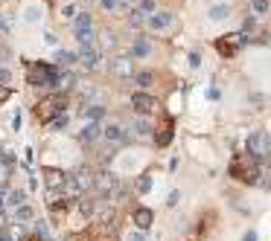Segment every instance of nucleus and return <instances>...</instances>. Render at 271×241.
Segmentation results:
<instances>
[{
	"label": "nucleus",
	"mask_w": 271,
	"mask_h": 241,
	"mask_svg": "<svg viewBox=\"0 0 271 241\" xmlns=\"http://www.w3.org/2000/svg\"><path fill=\"white\" fill-rule=\"evenodd\" d=\"M227 174L239 180V183H257L259 180V169H257V157L254 154H248V151H239L230 166H227Z\"/></svg>",
	"instance_id": "f257e3e1"
},
{
	"label": "nucleus",
	"mask_w": 271,
	"mask_h": 241,
	"mask_svg": "<svg viewBox=\"0 0 271 241\" xmlns=\"http://www.w3.org/2000/svg\"><path fill=\"white\" fill-rule=\"evenodd\" d=\"M56 76H59V70L53 64H44V61H29L26 64V81L32 87H47V84L56 81Z\"/></svg>",
	"instance_id": "f03ea898"
},
{
	"label": "nucleus",
	"mask_w": 271,
	"mask_h": 241,
	"mask_svg": "<svg viewBox=\"0 0 271 241\" xmlns=\"http://www.w3.org/2000/svg\"><path fill=\"white\" fill-rule=\"evenodd\" d=\"M64 108H67V105H64V96L56 93V96H47V99H41V102L35 105V116L47 125L50 119H56L59 114H64Z\"/></svg>",
	"instance_id": "7ed1b4c3"
},
{
	"label": "nucleus",
	"mask_w": 271,
	"mask_h": 241,
	"mask_svg": "<svg viewBox=\"0 0 271 241\" xmlns=\"http://www.w3.org/2000/svg\"><path fill=\"white\" fill-rule=\"evenodd\" d=\"M245 151L248 154H254V157H265V154H271V137L265 134V131L251 134V137L245 139Z\"/></svg>",
	"instance_id": "20e7f679"
},
{
	"label": "nucleus",
	"mask_w": 271,
	"mask_h": 241,
	"mask_svg": "<svg viewBox=\"0 0 271 241\" xmlns=\"http://www.w3.org/2000/svg\"><path fill=\"white\" fill-rule=\"evenodd\" d=\"M108 73H111V76H117V79H131V76H134V58H131V56L111 58Z\"/></svg>",
	"instance_id": "39448f33"
},
{
	"label": "nucleus",
	"mask_w": 271,
	"mask_h": 241,
	"mask_svg": "<svg viewBox=\"0 0 271 241\" xmlns=\"http://www.w3.org/2000/svg\"><path fill=\"white\" fill-rule=\"evenodd\" d=\"M146 23H149V29H154V32H166V29H172L175 26V15L172 12H149L146 15Z\"/></svg>",
	"instance_id": "423d86ee"
},
{
	"label": "nucleus",
	"mask_w": 271,
	"mask_h": 241,
	"mask_svg": "<svg viewBox=\"0 0 271 241\" xmlns=\"http://www.w3.org/2000/svg\"><path fill=\"white\" fill-rule=\"evenodd\" d=\"M94 186H96V192H99V195H108V198H114L120 192L117 177H114V174H108V172L94 174Z\"/></svg>",
	"instance_id": "0eeeda50"
},
{
	"label": "nucleus",
	"mask_w": 271,
	"mask_h": 241,
	"mask_svg": "<svg viewBox=\"0 0 271 241\" xmlns=\"http://www.w3.org/2000/svg\"><path fill=\"white\" fill-rule=\"evenodd\" d=\"M239 46H242V35L239 32L224 35V38L216 41V50H219V56H224V58H234L236 53H239Z\"/></svg>",
	"instance_id": "6e6552de"
},
{
	"label": "nucleus",
	"mask_w": 271,
	"mask_h": 241,
	"mask_svg": "<svg viewBox=\"0 0 271 241\" xmlns=\"http://www.w3.org/2000/svg\"><path fill=\"white\" fill-rule=\"evenodd\" d=\"M154 99L152 96H149V93H134V96H131V108H134V111H137V114H154Z\"/></svg>",
	"instance_id": "1a4fd4ad"
},
{
	"label": "nucleus",
	"mask_w": 271,
	"mask_h": 241,
	"mask_svg": "<svg viewBox=\"0 0 271 241\" xmlns=\"http://www.w3.org/2000/svg\"><path fill=\"white\" fill-rule=\"evenodd\" d=\"M44 183H47V189H64L67 174L61 172V169H44Z\"/></svg>",
	"instance_id": "9d476101"
},
{
	"label": "nucleus",
	"mask_w": 271,
	"mask_h": 241,
	"mask_svg": "<svg viewBox=\"0 0 271 241\" xmlns=\"http://www.w3.org/2000/svg\"><path fill=\"white\" fill-rule=\"evenodd\" d=\"M172 142V119L166 116L164 119V125L158 128V134H154V146H161V149H166Z\"/></svg>",
	"instance_id": "9b49d317"
},
{
	"label": "nucleus",
	"mask_w": 271,
	"mask_h": 241,
	"mask_svg": "<svg viewBox=\"0 0 271 241\" xmlns=\"http://www.w3.org/2000/svg\"><path fill=\"white\" fill-rule=\"evenodd\" d=\"M79 61H82L88 70H94L96 64H99V50H96L94 44H88V46H82V53H79Z\"/></svg>",
	"instance_id": "f8f14e48"
},
{
	"label": "nucleus",
	"mask_w": 271,
	"mask_h": 241,
	"mask_svg": "<svg viewBox=\"0 0 271 241\" xmlns=\"http://www.w3.org/2000/svg\"><path fill=\"white\" fill-rule=\"evenodd\" d=\"M152 221H154L152 209H146V207L134 209V227H137V230H149V227H152Z\"/></svg>",
	"instance_id": "ddd939ff"
},
{
	"label": "nucleus",
	"mask_w": 271,
	"mask_h": 241,
	"mask_svg": "<svg viewBox=\"0 0 271 241\" xmlns=\"http://www.w3.org/2000/svg\"><path fill=\"white\" fill-rule=\"evenodd\" d=\"M152 56V44L146 38H134L131 41V58H149Z\"/></svg>",
	"instance_id": "4468645a"
},
{
	"label": "nucleus",
	"mask_w": 271,
	"mask_h": 241,
	"mask_svg": "<svg viewBox=\"0 0 271 241\" xmlns=\"http://www.w3.org/2000/svg\"><path fill=\"white\" fill-rule=\"evenodd\" d=\"M102 137L111 142H126V128L123 125H105L102 128Z\"/></svg>",
	"instance_id": "2eb2a0df"
},
{
	"label": "nucleus",
	"mask_w": 271,
	"mask_h": 241,
	"mask_svg": "<svg viewBox=\"0 0 271 241\" xmlns=\"http://www.w3.org/2000/svg\"><path fill=\"white\" fill-rule=\"evenodd\" d=\"M102 137V125L99 122H91V125H85L82 131V142H94V139Z\"/></svg>",
	"instance_id": "dca6fc26"
},
{
	"label": "nucleus",
	"mask_w": 271,
	"mask_h": 241,
	"mask_svg": "<svg viewBox=\"0 0 271 241\" xmlns=\"http://www.w3.org/2000/svg\"><path fill=\"white\" fill-rule=\"evenodd\" d=\"M82 116H88L91 122H99V119L105 116V108H102V105H85V108H82Z\"/></svg>",
	"instance_id": "f3484780"
},
{
	"label": "nucleus",
	"mask_w": 271,
	"mask_h": 241,
	"mask_svg": "<svg viewBox=\"0 0 271 241\" xmlns=\"http://www.w3.org/2000/svg\"><path fill=\"white\" fill-rule=\"evenodd\" d=\"M73 81H76V79H73L70 73H59V76H56V81H53V87H56L59 93H61V90H70Z\"/></svg>",
	"instance_id": "a211bd4d"
},
{
	"label": "nucleus",
	"mask_w": 271,
	"mask_h": 241,
	"mask_svg": "<svg viewBox=\"0 0 271 241\" xmlns=\"http://www.w3.org/2000/svg\"><path fill=\"white\" fill-rule=\"evenodd\" d=\"M32 215H35V212H32V207H29V204H21V207H15V221H18V224H26V221H32Z\"/></svg>",
	"instance_id": "6ab92c4d"
},
{
	"label": "nucleus",
	"mask_w": 271,
	"mask_h": 241,
	"mask_svg": "<svg viewBox=\"0 0 271 241\" xmlns=\"http://www.w3.org/2000/svg\"><path fill=\"white\" fill-rule=\"evenodd\" d=\"M73 35H76V41H79L82 46L94 44V29H91V26H85V29H76Z\"/></svg>",
	"instance_id": "aec40b11"
},
{
	"label": "nucleus",
	"mask_w": 271,
	"mask_h": 241,
	"mask_svg": "<svg viewBox=\"0 0 271 241\" xmlns=\"http://www.w3.org/2000/svg\"><path fill=\"white\" fill-rule=\"evenodd\" d=\"M227 15H230V6H213L207 18H210V21H224Z\"/></svg>",
	"instance_id": "412c9836"
},
{
	"label": "nucleus",
	"mask_w": 271,
	"mask_h": 241,
	"mask_svg": "<svg viewBox=\"0 0 271 241\" xmlns=\"http://www.w3.org/2000/svg\"><path fill=\"white\" fill-rule=\"evenodd\" d=\"M6 201H9V207H21L26 201V195L21 192V189H15V192H6Z\"/></svg>",
	"instance_id": "4be33fe9"
},
{
	"label": "nucleus",
	"mask_w": 271,
	"mask_h": 241,
	"mask_svg": "<svg viewBox=\"0 0 271 241\" xmlns=\"http://www.w3.org/2000/svg\"><path fill=\"white\" fill-rule=\"evenodd\" d=\"M131 128H134V134H137V137H149V134H152V128H149V122H146V119H137Z\"/></svg>",
	"instance_id": "5701e85b"
},
{
	"label": "nucleus",
	"mask_w": 271,
	"mask_h": 241,
	"mask_svg": "<svg viewBox=\"0 0 271 241\" xmlns=\"http://www.w3.org/2000/svg\"><path fill=\"white\" fill-rule=\"evenodd\" d=\"M56 61H59L61 67H67V64H73V61H76V56H73V53H67V50H59Z\"/></svg>",
	"instance_id": "b1692460"
},
{
	"label": "nucleus",
	"mask_w": 271,
	"mask_h": 241,
	"mask_svg": "<svg viewBox=\"0 0 271 241\" xmlns=\"http://www.w3.org/2000/svg\"><path fill=\"white\" fill-rule=\"evenodd\" d=\"M47 125L53 128V131H61V128L67 125V114H59V116H56V119H50Z\"/></svg>",
	"instance_id": "393cba45"
},
{
	"label": "nucleus",
	"mask_w": 271,
	"mask_h": 241,
	"mask_svg": "<svg viewBox=\"0 0 271 241\" xmlns=\"http://www.w3.org/2000/svg\"><path fill=\"white\" fill-rule=\"evenodd\" d=\"M134 81H137L140 87H149V84L154 81V76H152V73H137V76H134Z\"/></svg>",
	"instance_id": "a878e982"
},
{
	"label": "nucleus",
	"mask_w": 271,
	"mask_h": 241,
	"mask_svg": "<svg viewBox=\"0 0 271 241\" xmlns=\"http://www.w3.org/2000/svg\"><path fill=\"white\" fill-rule=\"evenodd\" d=\"M149 189H152V177H149V174H143L140 180H137V192H149Z\"/></svg>",
	"instance_id": "bb28decb"
},
{
	"label": "nucleus",
	"mask_w": 271,
	"mask_h": 241,
	"mask_svg": "<svg viewBox=\"0 0 271 241\" xmlns=\"http://www.w3.org/2000/svg\"><path fill=\"white\" fill-rule=\"evenodd\" d=\"M73 26H76V29H85V26H91V15H88V12H85V15H79Z\"/></svg>",
	"instance_id": "cd10ccee"
},
{
	"label": "nucleus",
	"mask_w": 271,
	"mask_h": 241,
	"mask_svg": "<svg viewBox=\"0 0 271 241\" xmlns=\"http://www.w3.org/2000/svg\"><path fill=\"white\" fill-rule=\"evenodd\" d=\"M9 96H12V90H9V84H3V81H0V105L6 102Z\"/></svg>",
	"instance_id": "c85d7f7f"
},
{
	"label": "nucleus",
	"mask_w": 271,
	"mask_h": 241,
	"mask_svg": "<svg viewBox=\"0 0 271 241\" xmlns=\"http://www.w3.org/2000/svg\"><path fill=\"white\" fill-rule=\"evenodd\" d=\"M265 9H268V0H254V12L257 15H262Z\"/></svg>",
	"instance_id": "c756f323"
},
{
	"label": "nucleus",
	"mask_w": 271,
	"mask_h": 241,
	"mask_svg": "<svg viewBox=\"0 0 271 241\" xmlns=\"http://www.w3.org/2000/svg\"><path fill=\"white\" fill-rule=\"evenodd\" d=\"M117 6H120V0H102V9L105 12H114Z\"/></svg>",
	"instance_id": "7c9ffc66"
},
{
	"label": "nucleus",
	"mask_w": 271,
	"mask_h": 241,
	"mask_svg": "<svg viewBox=\"0 0 271 241\" xmlns=\"http://www.w3.org/2000/svg\"><path fill=\"white\" fill-rule=\"evenodd\" d=\"M0 29H3V32H9V29H12V21H9L6 15H0Z\"/></svg>",
	"instance_id": "2f4dec72"
},
{
	"label": "nucleus",
	"mask_w": 271,
	"mask_h": 241,
	"mask_svg": "<svg viewBox=\"0 0 271 241\" xmlns=\"http://www.w3.org/2000/svg\"><path fill=\"white\" fill-rule=\"evenodd\" d=\"M140 9L149 15V12H154V0H140Z\"/></svg>",
	"instance_id": "473e14b6"
},
{
	"label": "nucleus",
	"mask_w": 271,
	"mask_h": 241,
	"mask_svg": "<svg viewBox=\"0 0 271 241\" xmlns=\"http://www.w3.org/2000/svg\"><path fill=\"white\" fill-rule=\"evenodd\" d=\"M61 15H64V18H76V6H64Z\"/></svg>",
	"instance_id": "72a5a7b5"
},
{
	"label": "nucleus",
	"mask_w": 271,
	"mask_h": 241,
	"mask_svg": "<svg viewBox=\"0 0 271 241\" xmlns=\"http://www.w3.org/2000/svg\"><path fill=\"white\" fill-rule=\"evenodd\" d=\"M0 81H3V84H6V81H12V76H9V70H6V67H0Z\"/></svg>",
	"instance_id": "f704fd0d"
},
{
	"label": "nucleus",
	"mask_w": 271,
	"mask_h": 241,
	"mask_svg": "<svg viewBox=\"0 0 271 241\" xmlns=\"http://www.w3.org/2000/svg\"><path fill=\"white\" fill-rule=\"evenodd\" d=\"M189 64H192V67H199V64H201V56H199V53H192V56H189Z\"/></svg>",
	"instance_id": "c9c22d12"
},
{
	"label": "nucleus",
	"mask_w": 271,
	"mask_h": 241,
	"mask_svg": "<svg viewBox=\"0 0 271 241\" xmlns=\"http://www.w3.org/2000/svg\"><path fill=\"white\" fill-rule=\"evenodd\" d=\"M9 56H12V53H9L6 46H0V61H9Z\"/></svg>",
	"instance_id": "e433bc0d"
},
{
	"label": "nucleus",
	"mask_w": 271,
	"mask_h": 241,
	"mask_svg": "<svg viewBox=\"0 0 271 241\" xmlns=\"http://www.w3.org/2000/svg\"><path fill=\"white\" fill-rule=\"evenodd\" d=\"M178 198H181V195H178V192H172V195H169V201H166V204H169V207H175V204H178Z\"/></svg>",
	"instance_id": "4c0bfd02"
},
{
	"label": "nucleus",
	"mask_w": 271,
	"mask_h": 241,
	"mask_svg": "<svg viewBox=\"0 0 271 241\" xmlns=\"http://www.w3.org/2000/svg\"><path fill=\"white\" fill-rule=\"evenodd\" d=\"M242 241H257V232H254V230H248V232H245V238H242Z\"/></svg>",
	"instance_id": "58836bf2"
},
{
	"label": "nucleus",
	"mask_w": 271,
	"mask_h": 241,
	"mask_svg": "<svg viewBox=\"0 0 271 241\" xmlns=\"http://www.w3.org/2000/svg\"><path fill=\"white\" fill-rule=\"evenodd\" d=\"M26 241H50V238H47V235H38V232H35V235H29Z\"/></svg>",
	"instance_id": "ea45409f"
},
{
	"label": "nucleus",
	"mask_w": 271,
	"mask_h": 241,
	"mask_svg": "<svg viewBox=\"0 0 271 241\" xmlns=\"http://www.w3.org/2000/svg\"><path fill=\"white\" fill-rule=\"evenodd\" d=\"M126 241H143V235H129Z\"/></svg>",
	"instance_id": "a19ab883"
}]
</instances>
